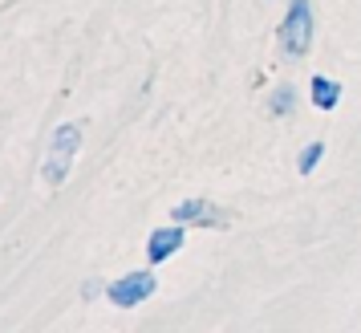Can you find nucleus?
I'll return each mask as SVG.
<instances>
[{"mask_svg": "<svg viewBox=\"0 0 361 333\" xmlns=\"http://www.w3.org/2000/svg\"><path fill=\"white\" fill-rule=\"evenodd\" d=\"M171 219L175 224H199V228H224L228 224V212L207 203V200H183L171 207Z\"/></svg>", "mask_w": 361, "mask_h": 333, "instance_id": "nucleus-4", "label": "nucleus"}, {"mask_svg": "<svg viewBox=\"0 0 361 333\" xmlns=\"http://www.w3.org/2000/svg\"><path fill=\"white\" fill-rule=\"evenodd\" d=\"M309 94H312V106L321 110V114H333L337 106H341V82H333V78H325V73H317L309 82Z\"/></svg>", "mask_w": 361, "mask_h": 333, "instance_id": "nucleus-6", "label": "nucleus"}, {"mask_svg": "<svg viewBox=\"0 0 361 333\" xmlns=\"http://www.w3.org/2000/svg\"><path fill=\"white\" fill-rule=\"evenodd\" d=\"M102 293H106V289H102L98 281H85V284H82V297H85V301H94V297H102Z\"/></svg>", "mask_w": 361, "mask_h": 333, "instance_id": "nucleus-9", "label": "nucleus"}, {"mask_svg": "<svg viewBox=\"0 0 361 333\" xmlns=\"http://www.w3.org/2000/svg\"><path fill=\"white\" fill-rule=\"evenodd\" d=\"M154 289H159V277H150V272H126L114 284H106V297L114 301L118 309H134V305L154 297Z\"/></svg>", "mask_w": 361, "mask_h": 333, "instance_id": "nucleus-3", "label": "nucleus"}, {"mask_svg": "<svg viewBox=\"0 0 361 333\" xmlns=\"http://www.w3.org/2000/svg\"><path fill=\"white\" fill-rule=\"evenodd\" d=\"M296 110V85H276L272 94H268V114L272 118H288Z\"/></svg>", "mask_w": 361, "mask_h": 333, "instance_id": "nucleus-7", "label": "nucleus"}, {"mask_svg": "<svg viewBox=\"0 0 361 333\" xmlns=\"http://www.w3.org/2000/svg\"><path fill=\"white\" fill-rule=\"evenodd\" d=\"M312 33H317V20H312V0H288V13L280 20V49L284 57L300 61L312 49Z\"/></svg>", "mask_w": 361, "mask_h": 333, "instance_id": "nucleus-1", "label": "nucleus"}, {"mask_svg": "<svg viewBox=\"0 0 361 333\" xmlns=\"http://www.w3.org/2000/svg\"><path fill=\"white\" fill-rule=\"evenodd\" d=\"M187 244V232H183V224H166V228H154L150 232V240H147V260L150 265H163V260H171L175 252Z\"/></svg>", "mask_w": 361, "mask_h": 333, "instance_id": "nucleus-5", "label": "nucleus"}, {"mask_svg": "<svg viewBox=\"0 0 361 333\" xmlns=\"http://www.w3.org/2000/svg\"><path fill=\"white\" fill-rule=\"evenodd\" d=\"M321 159H325V143H309V147L300 150V159H296V171H300V175H312Z\"/></svg>", "mask_w": 361, "mask_h": 333, "instance_id": "nucleus-8", "label": "nucleus"}, {"mask_svg": "<svg viewBox=\"0 0 361 333\" xmlns=\"http://www.w3.org/2000/svg\"><path fill=\"white\" fill-rule=\"evenodd\" d=\"M82 147V122H66V126H57L49 143V159L41 166V179L49 187H61L69 179V166H73V155Z\"/></svg>", "mask_w": 361, "mask_h": 333, "instance_id": "nucleus-2", "label": "nucleus"}]
</instances>
